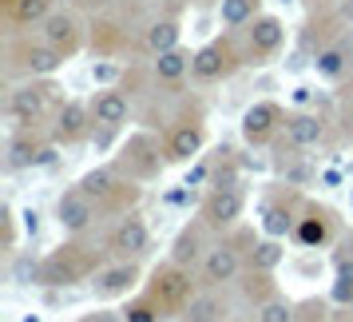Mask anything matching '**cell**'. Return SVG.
<instances>
[{"mask_svg":"<svg viewBox=\"0 0 353 322\" xmlns=\"http://www.w3.org/2000/svg\"><path fill=\"white\" fill-rule=\"evenodd\" d=\"M103 271V255L83 243H64L60 251L44 258V287H72L83 278H96Z\"/></svg>","mask_w":353,"mask_h":322,"instance_id":"1","label":"cell"},{"mask_svg":"<svg viewBox=\"0 0 353 322\" xmlns=\"http://www.w3.org/2000/svg\"><path fill=\"white\" fill-rule=\"evenodd\" d=\"M143 294H147L155 306H159L167 319L183 314V306L194 299L191 267H179V263H163V267H155V271H151V278H147Z\"/></svg>","mask_w":353,"mask_h":322,"instance_id":"2","label":"cell"},{"mask_svg":"<svg viewBox=\"0 0 353 322\" xmlns=\"http://www.w3.org/2000/svg\"><path fill=\"white\" fill-rule=\"evenodd\" d=\"M80 187L99 203V211H123V215H128V207H135V199H139L135 179H123L115 167H96V171H88V176L80 179Z\"/></svg>","mask_w":353,"mask_h":322,"instance_id":"3","label":"cell"},{"mask_svg":"<svg viewBox=\"0 0 353 322\" xmlns=\"http://www.w3.org/2000/svg\"><path fill=\"white\" fill-rule=\"evenodd\" d=\"M246 211V195L239 183H223V187H210L203 199V223L207 231H230Z\"/></svg>","mask_w":353,"mask_h":322,"instance_id":"4","label":"cell"},{"mask_svg":"<svg viewBox=\"0 0 353 322\" xmlns=\"http://www.w3.org/2000/svg\"><path fill=\"white\" fill-rule=\"evenodd\" d=\"M147 247H151V231H147V223L135 211L123 215V219L112 227V235H108V255L112 258H131V263H139V258L147 255Z\"/></svg>","mask_w":353,"mask_h":322,"instance_id":"5","label":"cell"},{"mask_svg":"<svg viewBox=\"0 0 353 322\" xmlns=\"http://www.w3.org/2000/svg\"><path fill=\"white\" fill-rule=\"evenodd\" d=\"M282 124H286L282 108L270 104V100H258L254 108H246V115H242V140L250 147H266L282 135Z\"/></svg>","mask_w":353,"mask_h":322,"instance_id":"6","label":"cell"},{"mask_svg":"<svg viewBox=\"0 0 353 322\" xmlns=\"http://www.w3.org/2000/svg\"><path fill=\"white\" fill-rule=\"evenodd\" d=\"M135 287H139V263H131V258H115V263H108V267L92 278V294H96L99 303L128 299Z\"/></svg>","mask_w":353,"mask_h":322,"instance_id":"7","label":"cell"},{"mask_svg":"<svg viewBox=\"0 0 353 322\" xmlns=\"http://www.w3.org/2000/svg\"><path fill=\"white\" fill-rule=\"evenodd\" d=\"M96 215H99V203L83 191L80 183L56 199V219H60V227H64L68 235H83L88 227L96 223Z\"/></svg>","mask_w":353,"mask_h":322,"instance_id":"8","label":"cell"},{"mask_svg":"<svg viewBox=\"0 0 353 322\" xmlns=\"http://www.w3.org/2000/svg\"><path fill=\"white\" fill-rule=\"evenodd\" d=\"M52 84H24V88H12L8 96V115L17 120L20 128H32L48 115V100H52Z\"/></svg>","mask_w":353,"mask_h":322,"instance_id":"9","label":"cell"},{"mask_svg":"<svg viewBox=\"0 0 353 322\" xmlns=\"http://www.w3.org/2000/svg\"><path fill=\"white\" fill-rule=\"evenodd\" d=\"M242 274V251L239 243H214L203 258V287H226V283H234Z\"/></svg>","mask_w":353,"mask_h":322,"instance_id":"10","label":"cell"},{"mask_svg":"<svg viewBox=\"0 0 353 322\" xmlns=\"http://www.w3.org/2000/svg\"><path fill=\"white\" fill-rule=\"evenodd\" d=\"M92 124H96L92 108L80 104V100H68V104H60V112H56V124H52V144H64V147L80 144V140H88Z\"/></svg>","mask_w":353,"mask_h":322,"instance_id":"11","label":"cell"},{"mask_svg":"<svg viewBox=\"0 0 353 322\" xmlns=\"http://www.w3.org/2000/svg\"><path fill=\"white\" fill-rule=\"evenodd\" d=\"M230 68H234V52H230V44H223V40H210V44H203V48L194 52L191 76L199 84H214V80H223Z\"/></svg>","mask_w":353,"mask_h":322,"instance_id":"12","label":"cell"},{"mask_svg":"<svg viewBox=\"0 0 353 322\" xmlns=\"http://www.w3.org/2000/svg\"><path fill=\"white\" fill-rule=\"evenodd\" d=\"M282 40H286V28H282V20L278 17H254V24L246 28V56L250 60H270L274 52L282 48Z\"/></svg>","mask_w":353,"mask_h":322,"instance_id":"13","label":"cell"},{"mask_svg":"<svg viewBox=\"0 0 353 322\" xmlns=\"http://www.w3.org/2000/svg\"><path fill=\"white\" fill-rule=\"evenodd\" d=\"M282 135H286V147H294V151L318 147L325 140V120L318 112H294V115H286Z\"/></svg>","mask_w":353,"mask_h":322,"instance_id":"14","label":"cell"},{"mask_svg":"<svg viewBox=\"0 0 353 322\" xmlns=\"http://www.w3.org/2000/svg\"><path fill=\"white\" fill-rule=\"evenodd\" d=\"M203 144H207V131H203V124H179L171 135H167V144H163V160L167 163H191L199 151H203Z\"/></svg>","mask_w":353,"mask_h":322,"instance_id":"15","label":"cell"},{"mask_svg":"<svg viewBox=\"0 0 353 322\" xmlns=\"http://www.w3.org/2000/svg\"><path fill=\"white\" fill-rule=\"evenodd\" d=\"M179 319L183 322H226L230 319V306L219 294V287H203V290H194V299L183 306Z\"/></svg>","mask_w":353,"mask_h":322,"instance_id":"16","label":"cell"},{"mask_svg":"<svg viewBox=\"0 0 353 322\" xmlns=\"http://www.w3.org/2000/svg\"><path fill=\"white\" fill-rule=\"evenodd\" d=\"M44 44L60 48L64 56H76V52H80V44H83L76 17H72V12H52V17L44 20Z\"/></svg>","mask_w":353,"mask_h":322,"instance_id":"17","label":"cell"},{"mask_svg":"<svg viewBox=\"0 0 353 322\" xmlns=\"http://www.w3.org/2000/svg\"><path fill=\"white\" fill-rule=\"evenodd\" d=\"M92 115H96V128H123L131 115V100L119 88H103L92 100Z\"/></svg>","mask_w":353,"mask_h":322,"instance_id":"18","label":"cell"},{"mask_svg":"<svg viewBox=\"0 0 353 322\" xmlns=\"http://www.w3.org/2000/svg\"><path fill=\"white\" fill-rule=\"evenodd\" d=\"M64 52L52 48V44H24L20 48V64H24V72L28 76H56L60 68H64Z\"/></svg>","mask_w":353,"mask_h":322,"instance_id":"19","label":"cell"},{"mask_svg":"<svg viewBox=\"0 0 353 322\" xmlns=\"http://www.w3.org/2000/svg\"><path fill=\"white\" fill-rule=\"evenodd\" d=\"M294 239L302 243V247H325V243H330V219H325V211L305 207L302 215H298Z\"/></svg>","mask_w":353,"mask_h":322,"instance_id":"20","label":"cell"},{"mask_svg":"<svg viewBox=\"0 0 353 322\" xmlns=\"http://www.w3.org/2000/svg\"><path fill=\"white\" fill-rule=\"evenodd\" d=\"M123 155H128V160H123V167L131 163V179H151V176H159V167L167 163V160H147V155H159V151L151 147V140H147V135L131 140Z\"/></svg>","mask_w":353,"mask_h":322,"instance_id":"21","label":"cell"},{"mask_svg":"<svg viewBox=\"0 0 353 322\" xmlns=\"http://www.w3.org/2000/svg\"><path fill=\"white\" fill-rule=\"evenodd\" d=\"M207 227V223H203ZM203 227H187L183 235L175 239V247H171V263H179V267H194V263H203L207 258L210 247H203Z\"/></svg>","mask_w":353,"mask_h":322,"instance_id":"22","label":"cell"},{"mask_svg":"<svg viewBox=\"0 0 353 322\" xmlns=\"http://www.w3.org/2000/svg\"><path fill=\"white\" fill-rule=\"evenodd\" d=\"M4 8L17 28H32V24H44L52 17V0H4Z\"/></svg>","mask_w":353,"mask_h":322,"instance_id":"23","label":"cell"},{"mask_svg":"<svg viewBox=\"0 0 353 322\" xmlns=\"http://www.w3.org/2000/svg\"><path fill=\"white\" fill-rule=\"evenodd\" d=\"M191 52H183V48H171V52H159L155 56V80L159 84H179L187 72H191Z\"/></svg>","mask_w":353,"mask_h":322,"instance_id":"24","label":"cell"},{"mask_svg":"<svg viewBox=\"0 0 353 322\" xmlns=\"http://www.w3.org/2000/svg\"><path fill=\"white\" fill-rule=\"evenodd\" d=\"M40 155H44V147L36 144L32 135H17V140L8 144V160H4V167H8V171H24V167H40Z\"/></svg>","mask_w":353,"mask_h":322,"instance_id":"25","label":"cell"},{"mask_svg":"<svg viewBox=\"0 0 353 322\" xmlns=\"http://www.w3.org/2000/svg\"><path fill=\"white\" fill-rule=\"evenodd\" d=\"M179 36H183V28H179L175 20H155V24L147 28L143 44H147V52H151V56H159V52L179 48Z\"/></svg>","mask_w":353,"mask_h":322,"instance_id":"26","label":"cell"},{"mask_svg":"<svg viewBox=\"0 0 353 322\" xmlns=\"http://www.w3.org/2000/svg\"><path fill=\"white\" fill-rule=\"evenodd\" d=\"M334 267H337L334 303H353V247H350V243L334 255Z\"/></svg>","mask_w":353,"mask_h":322,"instance_id":"27","label":"cell"},{"mask_svg":"<svg viewBox=\"0 0 353 322\" xmlns=\"http://www.w3.org/2000/svg\"><path fill=\"white\" fill-rule=\"evenodd\" d=\"M254 17H258V0H223V4H219V20H223V28L254 24Z\"/></svg>","mask_w":353,"mask_h":322,"instance_id":"28","label":"cell"},{"mask_svg":"<svg viewBox=\"0 0 353 322\" xmlns=\"http://www.w3.org/2000/svg\"><path fill=\"white\" fill-rule=\"evenodd\" d=\"M262 227H266V235H270V239H282V235H294L298 215H294L286 203H270V207H266V219H262Z\"/></svg>","mask_w":353,"mask_h":322,"instance_id":"29","label":"cell"},{"mask_svg":"<svg viewBox=\"0 0 353 322\" xmlns=\"http://www.w3.org/2000/svg\"><path fill=\"white\" fill-rule=\"evenodd\" d=\"M254 322H298V306L282 294H274L270 303H262L254 310Z\"/></svg>","mask_w":353,"mask_h":322,"instance_id":"30","label":"cell"},{"mask_svg":"<svg viewBox=\"0 0 353 322\" xmlns=\"http://www.w3.org/2000/svg\"><path fill=\"white\" fill-rule=\"evenodd\" d=\"M282 258H286L282 243H278V239H266V243H258L254 251H250V267H254V271H274Z\"/></svg>","mask_w":353,"mask_h":322,"instance_id":"31","label":"cell"},{"mask_svg":"<svg viewBox=\"0 0 353 322\" xmlns=\"http://www.w3.org/2000/svg\"><path fill=\"white\" fill-rule=\"evenodd\" d=\"M12 283H20V287L44 283V263H36L32 255H17L12 258Z\"/></svg>","mask_w":353,"mask_h":322,"instance_id":"32","label":"cell"},{"mask_svg":"<svg viewBox=\"0 0 353 322\" xmlns=\"http://www.w3.org/2000/svg\"><path fill=\"white\" fill-rule=\"evenodd\" d=\"M163 319H167V314H163L147 294H139V299H131V303L123 306V322H163Z\"/></svg>","mask_w":353,"mask_h":322,"instance_id":"33","label":"cell"},{"mask_svg":"<svg viewBox=\"0 0 353 322\" xmlns=\"http://www.w3.org/2000/svg\"><path fill=\"white\" fill-rule=\"evenodd\" d=\"M318 76H325V80H337L341 72H345V48H325V52H318Z\"/></svg>","mask_w":353,"mask_h":322,"instance_id":"34","label":"cell"},{"mask_svg":"<svg viewBox=\"0 0 353 322\" xmlns=\"http://www.w3.org/2000/svg\"><path fill=\"white\" fill-rule=\"evenodd\" d=\"M207 176H210V163H207V160H199V163H194V171L187 176V183H183V187H203V183H207Z\"/></svg>","mask_w":353,"mask_h":322,"instance_id":"35","label":"cell"},{"mask_svg":"<svg viewBox=\"0 0 353 322\" xmlns=\"http://www.w3.org/2000/svg\"><path fill=\"white\" fill-rule=\"evenodd\" d=\"M80 322H123V310H96V314H88Z\"/></svg>","mask_w":353,"mask_h":322,"instance_id":"36","label":"cell"},{"mask_svg":"<svg viewBox=\"0 0 353 322\" xmlns=\"http://www.w3.org/2000/svg\"><path fill=\"white\" fill-rule=\"evenodd\" d=\"M17 243V227H12V211L4 207V247H12Z\"/></svg>","mask_w":353,"mask_h":322,"instance_id":"37","label":"cell"},{"mask_svg":"<svg viewBox=\"0 0 353 322\" xmlns=\"http://www.w3.org/2000/svg\"><path fill=\"white\" fill-rule=\"evenodd\" d=\"M20 219H24V231H28V235H36V231H40V215H36L32 207L24 211V215H20Z\"/></svg>","mask_w":353,"mask_h":322,"instance_id":"38","label":"cell"},{"mask_svg":"<svg viewBox=\"0 0 353 322\" xmlns=\"http://www.w3.org/2000/svg\"><path fill=\"white\" fill-rule=\"evenodd\" d=\"M112 76H115V68H112V64H96V68H92V80H99V84H108Z\"/></svg>","mask_w":353,"mask_h":322,"instance_id":"39","label":"cell"},{"mask_svg":"<svg viewBox=\"0 0 353 322\" xmlns=\"http://www.w3.org/2000/svg\"><path fill=\"white\" fill-rule=\"evenodd\" d=\"M72 4H83V0H72Z\"/></svg>","mask_w":353,"mask_h":322,"instance_id":"40","label":"cell"},{"mask_svg":"<svg viewBox=\"0 0 353 322\" xmlns=\"http://www.w3.org/2000/svg\"><path fill=\"white\" fill-rule=\"evenodd\" d=\"M282 4H290V0H282Z\"/></svg>","mask_w":353,"mask_h":322,"instance_id":"41","label":"cell"},{"mask_svg":"<svg viewBox=\"0 0 353 322\" xmlns=\"http://www.w3.org/2000/svg\"><path fill=\"white\" fill-rule=\"evenodd\" d=\"M350 322H353V319H350Z\"/></svg>","mask_w":353,"mask_h":322,"instance_id":"42","label":"cell"}]
</instances>
